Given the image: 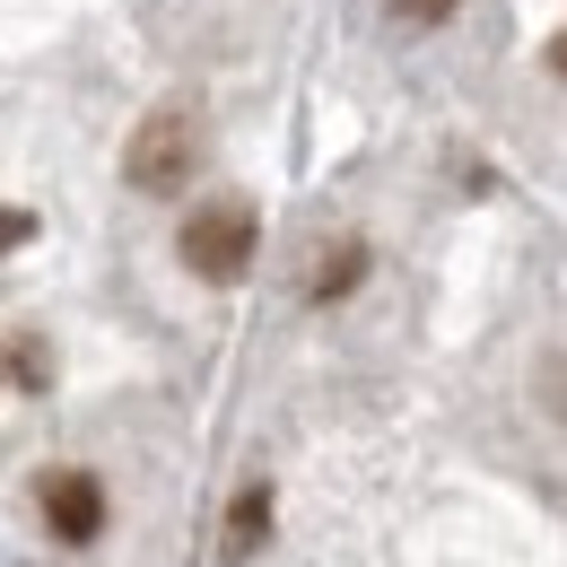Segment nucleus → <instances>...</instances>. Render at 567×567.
<instances>
[{
  "label": "nucleus",
  "instance_id": "1",
  "mask_svg": "<svg viewBox=\"0 0 567 567\" xmlns=\"http://www.w3.org/2000/svg\"><path fill=\"white\" fill-rule=\"evenodd\" d=\"M254 245H262V218L254 202H202V210L184 218V236H175V254H184V271L210 288H236L254 271Z\"/></svg>",
  "mask_w": 567,
  "mask_h": 567
},
{
  "label": "nucleus",
  "instance_id": "2",
  "mask_svg": "<svg viewBox=\"0 0 567 567\" xmlns=\"http://www.w3.org/2000/svg\"><path fill=\"white\" fill-rule=\"evenodd\" d=\"M193 166H202V114L193 105H157L141 132H132V148H123V184L132 193H184L193 184Z\"/></svg>",
  "mask_w": 567,
  "mask_h": 567
},
{
  "label": "nucleus",
  "instance_id": "3",
  "mask_svg": "<svg viewBox=\"0 0 567 567\" xmlns=\"http://www.w3.org/2000/svg\"><path fill=\"white\" fill-rule=\"evenodd\" d=\"M35 506H44V533H53L62 550H87V542H105V481H96V472H79V463H53V472L35 481Z\"/></svg>",
  "mask_w": 567,
  "mask_h": 567
},
{
  "label": "nucleus",
  "instance_id": "4",
  "mask_svg": "<svg viewBox=\"0 0 567 567\" xmlns=\"http://www.w3.org/2000/svg\"><path fill=\"white\" fill-rule=\"evenodd\" d=\"M367 271H375V245H367V236H341V245L315 262L306 306H341V297H358V288H367Z\"/></svg>",
  "mask_w": 567,
  "mask_h": 567
},
{
  "label": "nucleus",
  "instance_id": "5",
  "mask_svg": "<svg viewBox=\"0 0 567 567\" xmlns=\"http://www.w3.org/2000/svg\"><path fill=\"white\" fill-rule=\"evenodd\" d=\"M262 542H271V489H262V481H245L236 506H227V567H245Z\"/></svg>",
  "mask_w": 567,
  "mask_h": 567
},
{
  "label": "nucleus",
  "instance_id": "6",
  "mask_svg": "<svg viewBox=\"0 0 567 567\" xmlns=\"http://www.w3.org/2000/svg\"><path fill=\"white\" fill-rule=\"evenodd\" d=\"M384 9H393V27H411V35H436V27H445L463 0H384Z\"/></svg>",
  "mask_w": 567,
  "mask_h": 567
},
{
  "label": "nucleus",
  "instance_id": "7",
  "mask_svg": "<svg viewBox=\"0 0 567 567\" xmlns=\"http://www.w3.org/2000/svg\"><path fill=\"white\" fill-rule=\"evenodd\" d=\"M18 245H35V210H0V254H18Z\"/></svg>",
  "mask_w": 567,
  "mask_h": 567
},
{
  "label": "nucleus",
  "instance_id": "8",
  "mask_svg": "<svg viewBox=\"0 0 567 567\" xmlns=\"http://www.w3.org/2000/svg\"><path fill=\"white\" fill-rule=\"evenodd\" d=\"M550 71L567 79V27H559V35H550Z\"/></svg>",
  "mask_w": 567,
  "mask_h": 567
}]
</instances>
